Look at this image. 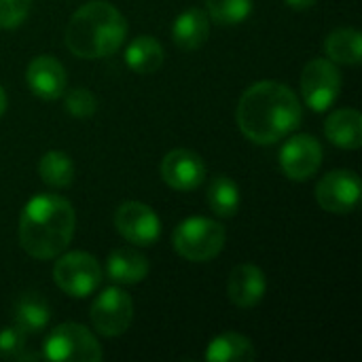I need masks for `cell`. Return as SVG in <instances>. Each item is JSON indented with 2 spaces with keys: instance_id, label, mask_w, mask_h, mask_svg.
Masks as SVG:
<instances>
[{
  "instance_id": "obj_18",
  "label": "cell",
  "mask_w": 362,
  "mask_h": 362,
  "mask_svg": "<svg viewBox=\"0 0 362 362\" xmlns=\"http://www.w3.org/2000/svg\"><path fill=\"white\" fill-rule=\"evenodd\" d=\"M257 352L252 341L242 335V333H221L214 337L208 348L204 358L208 362H250L255 361Z\"/></svg>"
},
{
  "instance_id": "obj_25",
  "label": "cell",
  "mask_w": 362,
  "mask_h": 362,
  "mask_svg": "<svg viewBox=\"0 0 362 362\" xmlns=\"http://www.w3.org/2000/svg\"><path fill=\"white\" fill-rule=\"evenodd\" d=\"M64 108L74 119H87V117H91L98 110V100H95V95L89 89L74 87V89H70L66 93Z\"/></svg>"
},
{
  "instance_id": "obj_1",
  "label": "cell",
  "mask_w": 362,
  "mask_h": 362,
  "mask_svg": "<svg viewBox=\"0 0 362 362\" xmlns=\"http://www.w3.org/2000/svg\"><path fill=\"white\" fill-rule=\"evenodd\" d=\"M240 132L255 144H274L291 136L303 119L297 93L278 81L250 85L235 110Z\"/></svg>"
},
{
  "instance_id": "obj_21",
  "label": "cell",
  "mask_w": 362,
  "mask_h": 362,
  "mask_svg": "<svg viewBox=\"0 0 362 362\" xmlns=\"http://www.w3.org/2000/svg\"><path fill=\"white\" fill-rule=\"evenodd\" d=\"M51 320V310H49V303L38 295V293H25L17 305H15V325L32 335V333H40L47 329Z\"/></svg>"
},
{
  "instance_id": "obj_27",
  "label": "cell",
  "mask_w": 362,
  "mask_h": 362,
  "mask_svg": "<svg viewBox=\"0 0 362 362\" xmlns=\"http://www.w3.org/2000/svg\"><path fill=\"white\" fill-rule=\"evenodd\" d=\"M32 6V0H0V28L13 30L23 23Z\"/></svg>"
},
{
  "instance_id": "obj_7",
  "label": "cell",
  "mask_w": 362,
  "mask_h": 362,
  "mask_svg": "<svg viewBox=\"0 0 362 362\" xmlns=\"http://www.w3.org/2000/svg\"><path fill=\"white\" fill-rule=\"evenodd\" d=\"M341 91V72L329 57H316L301 72V95L314 112L329 110Z\"/></svg>"
},
{
  "instance_id": "obj_28",
  "label": "cell",
  "mask_w": 362,
  "mask_h": 362,
  "mask_svg": "<svg viewBox=\"0 0 362 362\" xmlns=\"http://www.w3.org/2000/svg\"><path fill=\"white\" fill-rule=\"evenodd\" d=\"M291 8H295V11H308V8H312L318 0H284Z\"/></svg>"
},
{
  "instance_id": "obj_3",
  "label": "cell",
  "mask_w": 362,
  "mask_h": 362,
  "mask_svg": "<svg viewBox=\"0 0 362 362\" xmlns=\"http://www.w3.org/2000/svg\"><path fill=\"white\" fill-rule=\"evenodd\" d=\"M127 36V21L117 6L91 0L72 13L66 25V47L81 59H102L117 53Z\"/></svg>"
},
{
  "instance_id": "obj_2",
  "label": "cell",
  "mask_w": 362,
  "mask_h": 362,
  "mask_svg": "<svg viewBox=\"0 0 362 362\" xmlns=\"http://www.w3.org/2000/svg\"><path fill=\"white\" fill-rule=\"evenodd\" d=\"M76 212L72 204L53 193L32 197L19 216V246L34 259L59 257L72 242Z\"/></svg>"
},
{
  "instance_id": "obj_13",
  "label": "cell",
  "mask_w": 362,
  "mask_h": 362,
  "mask_svg": "<svg viewBox=\"0 0 362 362\" xmlns=\"http://www.w3.org/2000/svg\"><path fill=\"white\" fill-rule=\"evenodd\" d=\"M25 83L30 91L40 100H57L66 93L68 74L62 62L53 55H36L25 70Z\"/></svg>"
},
{
  "instance_id": "obj_22",
  "label": "cell",
  "mask_w": 362,
  "mask_h": 362,
  "mask_svg": "<svg viewBox=\"0 0 362 362\" xmlns=\"http://www.w3.org/2000/svg\"><path fill=\"white\" fill-rule=\"evenodd\" d=\"M206 202L210 206V210L221 216V218H231L238 214L240 210V189L235 185L233 178L218 174L210 180L208 193H206Z\"/></svg>"
},
{
  "instance_id": "obj_4",
  "label": "cell",
  "mask_w": 362,
  "mask_h": 362,
  "mask_svg": "<svg viewBox=\"0 0 362 362\" xmlns=\"http://www.w3.org/2000/svg\"><path fill=\"white\" fill-rule=\"evenodd\" d=\"M225 240L227 231L221 223L206 216H191L174 229L172 246L182 259L191 263H206L221 255Z\"/></svg>"
},
{
  "instance_id": "obj_16",
  "label": "cell",
  "mask_w": 362,
  "mask_h": 362,
  "mask_svg": "<svg viewBox=\"0 0 362 362\" xmlns=\"http://www.w3.org/2000/svg\"><path fill=\"white\" fill-rule=\"evenodd\" d=\"M106 274L115 284H138L148 276V259L134 248H115L108 255Z\"/></svg>"
},
{
  "instance_id": "obj_24",
  "label": "cell",
  "mask_w": 362,
  "mask_h": 362,
  "mask_svg": "<svg viewBox=\"0 0 362 362\" xmlns=\"http://www.w3.org/2000/svg\"><path fill=\"white\" fill-rule=\"evenodd\" d=\"M252 13V0H206V15L218 25H238Z\"/></svg>"
},
{
  "instance_id": "obj_15",
  "label": "cell",
  "mask_w": 362,
  "mask_h": 362,
  "mask_svg": "<svg viewBox=\"0 0 362 362\" xmlns=\"http://www.w3.org/2000/svg\"><path fill=\"white\" fill-rule=\"evenodd\" d=\"M325 134L331 144L344 151H358L362 146V117L356 108L333 110L325 123Z\"/></svg>"
},
{
  "instance_id": "obj_6",
  "label": "cell",
  "mask_w": 362,
  "mask_h": 362,
  "mask_svg": "<svg viewBox=\"0 0 362 362\" xmlns=\"http://www.w3.org/2000/svg\"><path fill=\"white\" fill-rule=\"evenodd\" d=\"M55 286L74 299H85L95 293L102 284V267L89 252H66L59 255L53 265Z\"/></svg>"
},
{
  "instance_id": "obj_11",
  "label": "cell",
  "mask_w": 362,
  "mask_h": 362,
  "mask_svg": "<svg viewBox=\"0 0 362 362\" xmlns=\"http://www.w3.org/2000/svg\"><path fill=\"white\" fill-rule=\"evenodd\" d=\"M322 165V144L310 134L288 138L280 148V168L295 182L310 180Z\"/></svg>"
},
{
  "instance_id": "obj_5",
  "label": "cell",
  "mask_w": 362,
  "mask_h": 362,
  "mask_svg": "<svg viewBox=\"0 0 362 362\" xmlns=\"http://www.w3.org/2000/svg\"><path fill=\"white\" fill-rule=\"evenodd\" d=\"M42 356L53 362H100L104 354L100 341L87 327L64 322L45 339Z\"/></svg>"
},
{
  "instance_id": "obj_29",
  "label": "cell",
  "mask_w": 362,
  "mask_h": 362,
  "mask_svg": "<svg viewBox=\"0 0 362 362\" xmlns=\"http://www.w3.org/2000/svg\"><path fill=\"white\" fill-rule=\"evenodd\" d=\"M4 110H6V93H4V89L0 87V117L4 115Z\"/></svg>"
},
{
  "instance_id": "obj_10",
  "label": "cell",
  "mask_w": 362,
  "mask_h": 362,
  "mask_svg": "<svg viewBox=\"0 0 362 362\" xmlns=\"http://www.w3.org/2000/svg\"><path fill=\"white\" fill-rule=\"evenodd\" d=\"M115 227L134 246H153L161 235L159 216L142 202H123L115 210Z\"/></svg>"
},
{
  "instance_id": "obj_20",
  "label": "cell",
  "mask_w": 362,
  "mask_h": 362,
  "mask_svg": "<svg viewBox=\"0 0 362 362\" xmlns=\"http://www.w3.org/2000/svg\"><path fill=\"white\" fill-rule=\"evenodd\" d=\"M125 64L136 74H153L163 64V47L153 36H138L125 47Z\"/></svg>"
},
{
  "instance_id": "obj_8",
  "label": "cell",
  "mask_w": 362,
  "mask_h": 362,
  "mask_svg": "<svg viewBox=\"0 0 362 362\" xmlns=\"http://www.w3.org/2000/svg\"><path fill=\"white\" fill-rule=\"evenodd\" d=\"M89 320L95 333L104 337L123 335L134 320V303L132 297L119 286L104 288L89 308Z\"/></svg>"
},
{
  "instance_id": "obj_17",
  "label": "cell",
  "mask_w": 362,
  "mask_h": 362,
  "mask_svg": "<svg viewBox=\"0 0 362 362\" xmlns=\"http://www.w3.org/2000/svg\"><path fill=\"white\" fill-rule=\"evenodd\" d=\"M208 36H210V17L202 8H187L172 23V38L185 51H195L204 47Z\"/></svg>"
},
{
  "instance_id": "obj_14",
  "label": "cell",
  "mask_w": 362,
  "mask_h": 362,
  "mask_svg": "<svg viewBox=\"0 0 362 362\" xmlns=\"http://www.w3.org/2000/svg\"><path fill=\"white\" fill-rule=\"evenodd\" d=\"M267 291V280L261 267L252 263H240L233 267L227 280V295L233 305L248 310L263 301Z\"/></svg>"
},
{
  "instance_id": "obj_12",
  "label": "cell",
  "mask_w": 362,
  "mask_h": 362,
  "mask_svg": "<svg viewBox=\"0 0 362 362\" xmlns=\"http://www.w3.org/2000/svg\"><path fill=\"white\" fill-rule=\"evenodd\" d=\"M161 178L174 191H193L206 180V163L204 159L189 148H174L161 159Z\"/></svg>"
},
{
  "instance_id": "obj_19",
  "label": "cell",
  "mask_w": 362,
  "mask_h": 362,
  "mask_svg": "<svg viewBox=\"0 0 362 362\" xmlns=\"http://www.w3.org/2000/svg\"><path fill=\"white\" fill-rule=\"evenodd\" d=\"M325 53L333 64L358 66L362 59V34L356 28H337L325 38Z\"/></svg>"
},
{
  "instance_id": "obj_9",
  "label": "cell",
  "mask_w": 362,
  "mask_h": 362,
  "mask_svg": "<svg viewBox=\"0 0 362 362\" xmlns=\"http://www.w3.org/2000/svg\"><path fill=\"white\" fill-rule=\"evenodd\" d=\"M361 178L352 170H333L316 185V199L331 214H350L361 204Z\"/></svg>"
},
{
  "instance_id": "obj_26",
  "label": "cell",
  "mask_w": 362,
  "mask_h": 362,
  "mask_svg": "<svg viewBox=\"0 0 362 362\" xmlns=\"http://www.w3.org/2000/svg\"><path fill=\"white\" fill-rule=\"evenodd\" d=\"M25 341H28V333H23L17 325L2 329L0 331V358H8V361L30 358L25 354Z\"/></svg>"
},
{
  "instance_id": "obj_23",
  "label": "cell",
  "mask_w": 362,
  "mask_h": 362,
  "mask_svg": "<svg viewBox=\"0 0 362 362\" xmlns=\"http://www.w3.org/2000/svg\"><path fill=\"white\" fill-rule=\"evenodd\" d=\"M38 176L53 189H66L74 180V163L64 151H49L38 161Z\"/></svg>"
}]
</instances>
